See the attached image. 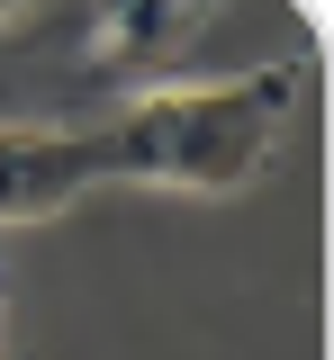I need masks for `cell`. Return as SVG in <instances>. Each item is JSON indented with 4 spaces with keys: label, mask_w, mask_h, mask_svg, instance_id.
<instances>
[{
    "label": "cell",
    "mask_w": 334,
    "mask_h": 360,
    "mask_svg": "<svg viewBox=\"0 0 334 360\" xmlns=\"http://www.w3.org/2000/svg\"><path fill=\"white\" fill-rule=\"evenodd\" d=\"M73 27H82V72L136 99V90H163V72L199 45L208 9H199V0H127V9L73 18Z\"/></svg>",
    "instance_id": "3957f363"
},
{
    "label": "cell",
    "mask_w": 334,
    "mask_h": 360,
    "mask_svg": "<svg viewBox=\"0 0 334 360\" xmlns=\"http://www.w3.org/2000/svg\"><path fill=\"white\" fill-rule=\"evenodd\" d=\"M27 27H54L46 9H9V0H0V37H27Z\"/></svg>",
    "instance_id": "277c9868"
},
{
    "label": "cell",
    "mask_w": 334,
    "mask_h": 360,
    "mask_svg": "<svg viewBox=\"0 0 334 360\" xmlns=\"http://www.w3.org/2000/svg\"><path fill=\"white\" fill-rule=\"evenodd\" d=\"M298 63H262L235 82H163L118 99L91 127V162L99 189L127 180V189H172V198H235L271 172L280 127L298 108Z\"/></svg>",
    "instance_id": "6da1fadb"
},
{
    "label": "cell",
    "mask_w": 334,
    "mask_h": 360,
    "mask_svg": "<svg viewBox=\"0 0 334 360\" xmlns=\"http://www.w3.org/2000/svg\"><path fill=\"white\" fill-rule=\"evenodd\" d=\"M0 360H9V324H0Z\"/></svg>",
    "instance_id": "5b68a950"
},
{
    "label": "cell",
    "mask_w": 334,
    "mask_h": 360,
    "mask_svg": "<svg viewBox=\"0 0 334 360\" xmlns=\"http://www.w3.org/2000/svg\"><path fill=\"white\" fill-rule=\"evenodd\" d=\"M99 189L91 127L73 117H0V225H46Z\"/></svg>",
    "instance_id": "7a4b0ae2"
}]
</instances>
